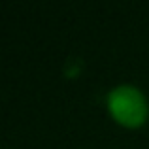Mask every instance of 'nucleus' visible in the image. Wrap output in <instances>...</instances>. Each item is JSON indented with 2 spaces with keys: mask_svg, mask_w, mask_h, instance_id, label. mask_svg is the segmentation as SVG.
<instances>
[{
  "mask_svg": "<svg viewBox=\"0 0 149 149\" xmlns=\"http://www.w3.org/2000/svg\"><path fill=\"white\" fill-rule=\"evenodd\" d=\"M106 108L111 119L125 128H140L149 117V102L136 85H115L106 96Z\"/></svg>",
  "mask_w": 149,
  "mask_h": 149,
  "instance_id": "f257e3e1",
  "label": "nucleus"
}]
</instances>
